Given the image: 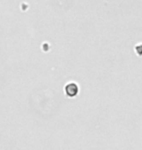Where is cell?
I'll use <instances>...</instances> for the list:
<instances>
[{"label":"cell","mask_w":142,"mask_h":150,"mask_svg":"<svg viewBox=\"0 0 142 150\" xmlns=\"http://www.w3.org/2000/svg\"><path fill=\"white\" fill-rule=\"evenodd\" d=\"M65 93H66V95L70 98L76 97L78 95V93H79V86L74 82L69 83L65 87Z\"/></svg>","instance_id":"1"}]
</instances>
